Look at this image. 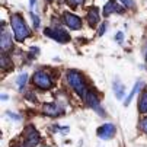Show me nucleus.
<instances>
[{
  "instance_id": "obj_4",
  "label": "nucleus",
  "mask_w": 147,
  "mask_h": 147,
  "mask_svg": "<svg viewBox=\"0 0 147 147\" xmlns=\"http://www.w3.org/2000/svg\"><path fill=\"white\" fill-rule=\"evenodd\" d=\"M44 32H45L47 36L55 39L57 42H60V44H64V42H69V41H70V35H69V32L63 31V29H51V28H47Z\"/></svg>"
},
{
  "instance_id": "obj_17",
  "label": "nucleus",
  "mask_w": 147,
  "mask_h": 147,
  "mask_svg": "<svg viewBox=\"0 0 147 147\" xmlns=\"http://www.w3.org/2000/svg\"><path fill=\"white\" fill-rule=\"evenodd\" d=\"M66 2H67L69 6H71L73 9H76L77 6H82L83 3H85V0H66Z\"/></svg>"
},
{
  "instance_id": "obj_23",
  "label": "nucleus",
  "mask_w": 147,
  "mask_h": 147,
  "mask_svg": "<svg viewBox=\"0 0 147 147\" xmlns=\"http://www.w3.org/2000/svg\"><path fill=\"white\" fill-rule=\"evenodd\" d=\"M121 2L124 3L125 7H130V6H131V0H121Z\"/></svg>"
},
{
  "instance_id": "obj_8",
  "label": "nucleus",
  "mask_w": 147,
  "mask_h": 147,
  "mask_svg": "<svg viewBox=\"0 0 147 147\" xmlns=\"http://www.w3.org/2000/svg\"><path fill=\"white\" fill-rule=\"evenodd\" d=\"M42 112L45 115H50V117H58L63 114V109L58 107L57 103L51 102V103H45L44 107H42Z\"/></svg>"
},
{
  "instance_id": "obj_20",
  "label": "nucleus",
  "mask_w": 147,
  "mask_h": 147,
  "mask_svg": "<svg viewBox=\"0 0 147 147\" xmlns=\"http://www.w3.org/2000/svg\"><path fill=\"white\" fill-rule=\"evenodd\" d=\"M105 29H107V24H102V26H100L99 31H98V35H99V36L103 35V34H105Z\"/></svg>"
},
{
  "instance_id": "obj_11",
  "label": "nucleus",
  "mask_w": 147,
  "mask_h": 147,
  "mask_svg": "<svg viewBox=\"0 0 147 147\" xmlns=\"http://www.w3.org/2000/svg\"><path fill=\"white\" fill-rule=\"evenodd\" d=\"M115 12H121V7H119V5L115 2V0H111V2H108L107 5H105L103 16H109L111 13H115Z\"/></svg>"
},
{
  "instance_id": "obj_7",
  "label": "nucleus",
  "mask_w": 147,
  "mask_h": 147,
  "mask_svg": "<svg viewBox=\"0 0 147 147\" xmlns=\"http://www.w3.org/2000/svg\"><path fill=\"white\" fill-rule=\"evenodd\" d=\"M115 134V125L108 122V124H103L102 127L98 128V137L102 138V140H109L112 138Z\"/></svg>"
},
{
  "instance_id": "obj_19",
  "label": "nucleus",
  "mask_w": 147,
  "mask_h": 147,
  "mask_svg": "<svg viewBox=\"0 0 147 147\" xmlns=\"http://www.w3.org/2000/svg\"><path fill=\"white\" fill-rule=\"evenodd\" d=\"M140 128L147 134V118H144V119H141V122H140Z\"/></svg>"
},
{
  "instance_id": "obj_3",
  "label": "nucleus",
  "mask_w": 147,
  "mask_h": 147,
  "mask_svg": "<svg viewBox=\"0 0 147 147\" xmlns=\"http://www.w3.org/2000/svg\"><path fill=\"white\" fill-rule=\"evenodd\" d=\"M32 82H34V85L39 89H50L53 86V82L50 79L48 74H45L44 71H36L34 76H32Z\"/></svg>"
},
{
  "instance_id": "obj_26",
  "label": "nucleus",
  "mask_w": 147,
  "mask_h": 147,
  "mask_svg": "<svg viewBox=\"0 0 147 147\" xmlns=\"http://www.w3.org/2000/svg\"><path fill=\"white\" fill-rule=\"evenodd\" d=\"M47 2H51V0H47Z\"/></svg>"
},
{
  "instance_id": "obj_21",
  "label": "nucleus",
  "mask_w": 147,
  "mask_h": 147,
  "mask_svg": "<svg viewBox=\"0 0 147 147\" xmlns=\"http://www.w3.org/2000/svg\"><path fill=\"white\" fill-rule=\"evenodd\" d=\"M115 38H117V41H118V42L121 44V41H122V38H124V34H122V32H118Z\"/></svg>"
},
{
  "instance_id": "obj_1",
  "label": "nucleus",
  "mask_w": 147,
  "mask_h": 147,
  "mask_svg": "<svg viewBox=\"0 0 147 147\" xmlns=\"http://www.w3.org/2000/svg\"><path fill=\"white\" fill-rule=\"evenodd\" d=\"M10 24H12V28H13V32H15V38H16V41H19V42L25 41L31 35V32H29V29H28V26L25 24L24 18L20 15H18V13L13 15L12 19H10Z\"/></svg>"
},
{
  "instance_id": "obj_12",
  "label": "nucleus",
  "mask_w": 147,
  "mask_h": 147,
  "mask_svg": "<svg viewBox=\"0 0 147 147\" xmlns=\"http://www.w3.org/2000/svg\"><path fill=\"white\" fill-rule=\"evenodd\" d=\"M143 86H144V83H143L141 80H138V82L136 83V85H134V88H133V90L130 92V95L127 96V99H125V102H124V105H125V107H128V105H130V102H131V100H133V98H134V95H136V93H137V92H138V90L143 88Z\"/></svg>"
},
{
  "instance_id": "obj_9",
  "label": "nucleus",
  "mask_w": 147,
  "mask_h": 147,
  "mask_svg": "<svg viewBox=\"0 0 147 147\" xmlns=\"http://www.w3.org/2000/svg\"><path fill=\"white\" fill-rule=\"evenodd\" d=\"M98 22H99V10H98V7H92V9H89V12H88V24H89V26H96L98 25Z\"/></svg>"
},
{
  "instance_id": "obj_18",
  "label": "nucleus",
  "mask_w": 147,
  "mask_h": 147,
  "mask_svg": "<svg viewBox=\"0 0 147 147\" xmlns=\"http://www.w3.org/2000/svg\"><path fill=\"white\" fill-rule=\"evenodd\" d=\"M31 19H32V22H34V26H35V28H38V26H39V18L31 12Z\"/></svg>"
},
{
  "instance_id": "obj_13",
  "label": "nucleus",
  "mask_w": 147,
  "mask_h": 147,
  "mask_svg": "<svg viewBox=\"0 0 147 147\" xmlns=\"http://www.w3.org/2000/svg\"><path fill=\"white\" fill-rule=\"evenodd\" d=\"M2 51L3 53H6V51H9L10 48H12V39H10V35L9 34H6L5 31L2 32Z\"/></svg>"
},
{
  "instance_id": "obj_14",
  "label": "nucleus",
  "mask_w": 147,
  "mask_h": 147,
  "mask_svg": "<svg viewBox=\"0 0 147 147\" xmlns=\"http://www.w3.org/2000/svg\"><path fill=\"white\" fill-rule=\"evenodd\" d=\"M112 89H114L115 96H117L118 99H122V98H124V93H125V86L122 85V83H121L119 80H115V82H114Z\"/></svg>"
},
{
  "instance_id": "obj_5",
  "label": "nucleus",
  "mask_w": 147,
  "mask_h": 147,
  "mask_svg": "<svg viewBox=\"0 0 147 147\" xmlns=\"http://www.w3.org/2000/svg\"><path fill=\"white\" fill-rule=\"evenodd\" d=\"M39 143V134L34 127H28L25 131V144L24 147H34Z\"/></svg>"
},
{
  "instance_id": "obj_10",
  "label": "nucleus",
  "mask_w": 147,
  "mask_h": 147,
  "mask_svg": "<svg viewBox=\"0 0 147 147\" xmlns=\"http://www.w3.org/2000/svg\"><path fill=\"white\" fill-rule=\"evenodd\" d=\"M86 103H88L89 108L98 109V107H99V98H98V95L93 90H89L88 92V95H86Z\"/></svg>"
},
{
  "instance_id": "obj_15",
  "label": "nucleus",
  "mask_w": 147,
  "mask_h": 147,
  "mask_svg": "<svg viewBox=\"0 0 147 147\" xmlns=\"http://www.w3.org/2000/svg\"><path fill=\"white\" fill-rule=\"evenodd\" d=\"M138 111L140 114H147V92H143L138 100Z\"/></svg>"
},
{
  "instance_id": "obj_2",
  "label": "nucleus",
  "mask_w": 147,
  "mask_h": 147,
  "mask_svg": "<svg viewBox=\"0 0 147 147\" xmlns=\"http://www.w3.org/2000/svg\"><path fill=\"white\" fill-rule=\"evenodd\" d=\"M67 82L70 83V86L74 89V92L79 95V96H85L86 92H88V86L85 80H83V77L77 73V71H69L67 73Z\"/></svg>"
},
{
  "instance_id": "obj_6",
  "label": "nucleus",
  "mask_w": 147,
  "mask_h": 147,
  "mask_svg": "<svg viewBox=\"0 0 147 147\" xmlns=\"http://www.w3.org/2000/svg\"><path fill=\"white\" fill-rule=\"evenodd\" d=\"M63 22H64L70 29H80L82 26V20L77 15H73L70 12H64V15H63Z\"/></svg>"
},
{
  "instance_id": "obj_16",
  "label": "nucleus",
  "mask_w": 147,
  "mask_h": 147,
  "mask_svg": "<svg viewBox=\"0 0 147 147\" xmlns=\"http://www.w3.org/2000/svg\"><path fill=\"white\" fill-rule=\"evenodd\" d=\"M28 82V74L26 73H22V74H20L19 77H18V80H16V83H18V86L20 88V89H22L24 86H25V83Z\"/></svg>"
},
{
  "instance_id": "obj_24",
  "label": "nucleus",
  "mask_w": 147,
  "mask_h": 147,
  "mask_svg": "<svg viewBox=\"0 0 147 147\" xmlns=\"http://www.w3.org/2000/svg\"><path fill=\"white\" fill-rule=\"evenodd\" d=\"M29 5H31V7H34V5H35V0H29Z\"/></svg>"
},
{
  "instance_id": "obj_25",
  "label": "nucleus",
  "mask_w": 147,
  "mask_h": 147,
  "mask_svg": "<svg viewBox=\"0 0 147 147\" xmlns=\"http://www.w3.org/2000/svg\"><path fill=\"white\" fill-rule=\"evenodd\" d=\"M7 98H9V96H7V95H2V99H3V100H6V99H7Z\"/></svg>"
},
{
  "instance_id": "obj_22",
  "label": "nucleus",
  "mask_w": 147,
  "mask_h": 147,
  "mask_svg": "<svg viewBox=\"0 0 147 147\" xmlns=\"http://www.w3.org/2000/svg\"><path fill=\"white\" fill-rule=\"evenodd\" d=\"M7 117H10V118H13V119H20V115H15V114H12V112H7Z\"/></svg>"
}]
</instances>
